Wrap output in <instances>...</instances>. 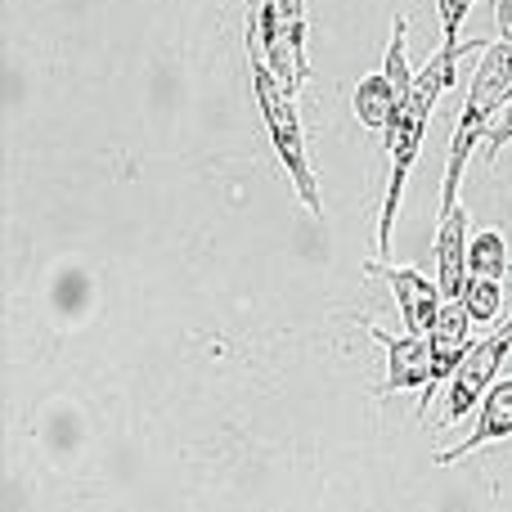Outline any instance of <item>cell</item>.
Returning <instances> with one entry per match:
<instances>
[{"instance_id":"obj_9","label":"cell","mask_w":512,"mask_h":512,"mask_svg":"<svg viewBox=\"0 0 512 512\" xmlns=\"http://www.w3.org/2000/svg\"><path fill=\"white\" fill-rule=\"evenodd\" d=\"M508 436H512V378L495 382V387L486 391V400H481V409H477V427L468 432V441H459L454 450H441V454H436V463H441V468H450V463L477 454L481 445L508 441Z\"/></svg>"},{"instance_id":"obj_4","label":"cell","mask_w":512,"mask_h":512,"mask_svg":"<svg viewBox=\"0 0 512 512\" xmlns=\"http://www.w3.org/2000/svg\"><path fill=\"white\" fill-rule=\"evenodd\" d=\"M508 351H512V315L490 337L472 342V351L463 355V364L454 369V378L445 382V423L441 427L463 423L468 414H477L481 400H486V391L499 382V369H504Z\"/></svg>"},{"instance_id":"obj_11","label":"cell","mask_w":512,"mask_h":512,"mask_svg":"<svg viewBox=\"0 0 512 512\" xmlns=\"http://www.w3.org/2000/svg\"><path fill=\"white\" fill-rule=\"evenodd\" d=\"M468 274H477V279H504V274H508V243H504V234H499V230L472 234Z\"/></svg>"},{"instance_id":"obj_8","label":"cell","mask_w":512,"mask_h":512,"mask_svg":"<svg viewBox=\"0 0 512 512\" xmlns=\"http://www.w3.org/2000/svg\"><path fill=\"white\" fill-rule=\"evenodd\" d=\"M369 337L387 351V391H427L432 387V342L427 337H391L369 328Z\"/></svg>"},{"instance_id":"obj_3","label":"cell","mask_w":512,"mask_h":512,"mask_svg":"<svg viewBox=\"0 0 512 512\" xmlns=\"http://www.w3.org/2000/svg\"><path fill=\"white\" fill-rule=\"evenodd\" d=\"M248 72H252V99L261 108L265 135H270L274 153H279L283 171H288L292 189H297L301 207L310 216H324V198H319V180L310 167V149H306V131H301V113H297V95L265 68V59L256 50H248Z\"/></svg>"},{"instance_id":"obj_13","label":"cell","mask_w":512,"mask_h":512,"mask_svg":"<svg viewBox=\"0 0 512 512\" xmlns=\"http://www.w3.org/2000/svg\"><path fill=\"white\" fill-rule=\"evenodd\" d=\"M477 5V0H436V14H441V32H445V45L459 41V27L463 18H468V9Z\"/></svg>"},{"instance_id":"obj_14","label":"cell","mask_w":512,"mask_h":512,"mask_svg":"<svg viewBox=\"0 0 512 512\" xmlns=\"http://www.w3.org/2000/svg\"><path fill=\"white\" fill-rule=\"evenodd\" d=\"M265 5L288 23V32L297 36V41H306V0H265Z\"/></svg>"},{"instance_id":"obj_12","label":"cell","mask_w":512,"mask_h":512,"mask_svg":"<svg viewBox=\"0 0 512 512\" xmlns=\"http://www.w3.org/2000/svg\"><path fill=\"white\" fill-rule=\"evenodd\" d=\"M463 306H468L472 324H495L504 315V279H477L472 274L463 288Z\"/></svg>"},{"instance_id":"obj_7","label":"cell","mask_w":512,"mask_h":512,"mask_svg":"<svg viewBox=\"0 0 512 512\" xmlns=\"http://www.w3.org/2000/svg\"><path fill=\"white\" fill-rule=\"evenodd\" d=\"M468 207L454 203L441 207V221H436V283H441L445 301H463V288H468Z\"/></svg>"},{"instance_id":"obj_16","label":"cell","mask_w":512,"mask_h":512,"mask_svg":"<svg viewBox=\"0 0 512 512\" xmlns=\"http://www.w3.org/2000/svg\"><path fill=\"white\" fill-rule=\"evenodd\" d=\"M495 5H499V27H504V23H512V0H495Z\"/></svg>"},{"instance_id":"obj_15","label":"cell","mask_w":512,"mask_h":512,"mask_svg":"<svg viewBox=\"0 0 512 512\" xmlns=\"http://www.w3.org/2000/svg\"><path fill=\"white\" fill-rule=\"evenodd\" d=\"M512 144V104L499 113V122L490 126V135H486V162H499V153H504Z\"/></svg>"},{"instance_id":"obj_2","label":"cell","mask_w":512,"mask_h":512,"mask_svg":"<svg viewBox=\"0 0 512 512\" xmlns=\"http://www.w3.org/2000/svg\"><path fill=\"white\" fill-rule=\"evenodd\" d=\"M512 104V23L499 27V41H490L481 50V63L468 81V104H463L459 122L450 135V158H445V180H441V207L459 203V185L468 158L481 140L490 135V126L499 122V113Z\"/></svg>"},{"instance_id":"obj_10","label":"cell","mask_w":512,"mask_h":512,"mask_svg":"<svg viewBox=\"0 0 512 512\" xmlns=\"http://www.w3.org/2000/svg\"><path fill=\"white\" fill-rule=\"evenodd\" d=\"M400 86L387 77V72H373V77H364L360 86H355L351 95V108L355 117H360V126H369V131H387V122L396 117L400 108Z\"/></svg>"},{"instance_id":"obj_6","label":"cell","mask_w":512,"mask_h":512,"mask_svg":"<svg viewBox=\"0 0 512 512\" xmlns=\"http://www.w3.org/2000/svg\"><path fill=\"white\" fill-rule=\"evenodd\" d=\"M427 342H432V387L423 391V400H418V418H427V405H432V391L445 387V382L454 378V369L463 364V355L472 351V315L463 301H445L441 319H436V328L427 333Z\"/></svg>"},{"instance_id":"obj_1","label":"cell","mask_w":512,"mask_h":512,"mask_svg":"<svg viewBox=\"0 0 512 512\" xmlns=\"http://www.w3.org/2000/svg\"><path fill=\"white\" fill-rule=\"evenodd\" d=\"M490 41H450L432 54V59L418 68L414 86L405 90L400 99L396 117L387 122L382 131V144H387V158H391V176H387V194H382V216H378V256H387L391 248V230H396V216H400V198H405V185H409V171L418 162V149H423V135H427V122H432L436 104L445 99V90L459 81V63L468 50H486Z\"/></svg>"},{"instance_id":"obj_5","label":"cell","mask_w":512,"mask_h":512,"mask_svg":"<svg viewBox=\"0 0 512 512\" xmlns=\"http://www.w3.org/2000/svg\"><path fill=\"white\" fill-rule=\"evenodd\" d=\"M369 274H382L391 288V297H396L400 306V319H405V333L414 337H427L436 328V319H441L445 310V292L436 279H427L423 270H414V265H382L373 261Z\"/></svg>"}]
</instances>
